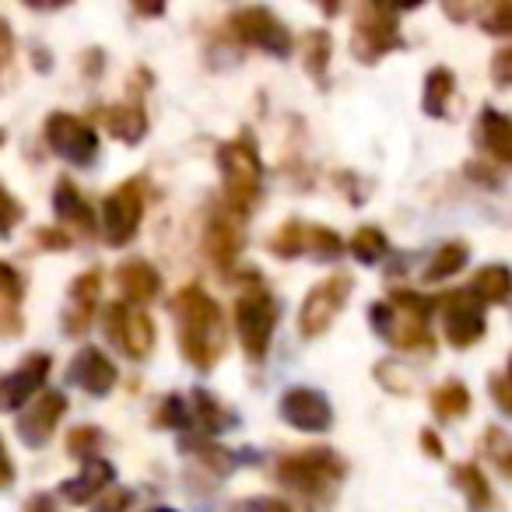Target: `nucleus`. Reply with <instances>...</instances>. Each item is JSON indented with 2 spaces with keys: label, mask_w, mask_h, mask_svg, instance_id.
Here are the masks:
<instances>
[{
  "label": "nucleus",
  "mask_w": 512,
  "mask_h": 512,
  "mask_svg": "<svg viewBox=\"0 0 512 512\" xmlns=\"http://www.w3.org/2000/svg\"><path fill=\"white\" fill-rule=\"evenodd\" d=\"M179 323V351L193 369H211L225 351V316L200 285H186L172 299Z\"/></svg>",
  "instance_id": "1"
},
{
  "label": "nucleus",
  "mask_w": 512,
  "mask_h": 512,
  "mask_svg": "<svg viewBox=\"0 0 512 512\" xmlns=\"http://www.w3.org/2000/svg\"><path fill=\"white\" fill-rule=\"evenodd\" d=\"M274 323H278V302L264 285H249L235 299V334L249 362H264L271 351Z\"/></svg>",
  "instance_id": "2"
},
{
  "label": "nucleus",
  "mask_w": 512,
  "mask_h": 512,
  "mask_svg": "<svg viewBox=\"0 0 512 512\" xmlns=\"http://www.w3.org/2000/svg\"><path fill=\"white\" fill-rule=\"evenodd\" d=\"M218 172L225 200L235 214H249L260 197V155L249 141H228L218 148Z\"/></svg>",
  "instance_id": "3"
},
{
  "label": "nucleus",
  "mask_w": 512,
  "mask_h": 512,
  "mask_svg": "<svg viewBox=\"0 0 512 512\" xmlns=\"http://www.w3.org/2000/svg\"><path fill=\"white\" fill-rule=\"evenodd\" d=\"M344 460L334 449H302V453L281 456L274 474L281 484L302 491V495H323L344 477Z\"/></svg>",
  "instance_id": "4"
},
{
  "label": "nucleus",
  "mask_w": 512,
  "mask_h": 512,
  "mask_svg": "<svg viewBox=\"0 0 512 512\" xmlns=\"http://www.w3.org/2000/svg\"><path fill=\"white\" fill-rule=\"evenodd\" d=\"M144 204H148L144 179H127L109 193L106 207H102V232H106L109 246H127L134 239L144 218Z\"/></svg>",
  "instance_id": "5"
},
{
  "label": "nucleus",
  "mask_w": 512,
  "mask_h": 512,
  "mask_svg": "<svg viewBox=\"0 0 512 512\" xmlns=\"http://www.w3.org/2000/svg\"><path fill=\"white\" fill-rule=\"evenodd\" d=\"M404 46L397 29V11L383 8V4H362L355 18V39H351V50L362 64H372L383 53Z\"/></svg>",
  "instance_id": "6"
},
{
  "label": "nucleus",
  "mask_w": 512,
  "mask_h": 512,
  "mask_svg": "<svg viewBox=\"0 0 512 512\" xmlns=\"http://www.w3.org/2000/svg\"><path fill=\"white\" fill-rule=\"evenodd\" d=\"M228 29H232V36L239 39V43L253 46V50H267V53H274V57H288V50H292V32H288L285 22L267 8L235 11V15L228 18Z\"/></svg>",
  "instance_id": "7"
},
{
  "label": "nucleus",
  "mask_w": 512,
  "mask_h": 512,
  "mask_svg": "<svg viewBox=\"0 0 512 512\" xmlns=\"http://www.w3.org/2000/svg\"><path fill=\"white\" fill-rule=\"evenodd\" d=\"M351 288H355V281L348 278V274H330L323 285H316L313 292L306 295V302H302L299 309V330L302 337H320L330 330V323L337 320V313L344 309V302H348Z\"/></svg>",
  "instance_id": "8"
},
{
  "label": "nucleus",
  "mask_w": 512,
  "mask_h": 512,
  "mask_svg": "<svg viewBox=\"0 0 512 512\" xmlns=\"http://www.w3.org/2000/svg\"><path fill=\"white\" fill-rule=\"evenodd\" d=\"M369 323L383 341H390L400 351H432V330L425 316H414L407 309H397L390 302H376L369 309Z\"/></svg>",
  "instance_id": "9"
},
{
  "label": "nucleus",
  "mask_w": 512,
  "mask_h": 512,
  "mask_svg": "<svg viewBox=\"0 0 512 512\" xmlns=\"http://www.w3.org/2000/svg\"><path fill=\"white\" fill-rule=\"evenodd\" d=\"M46 144H50L53 155H60L71 165H92L95 155H99V137H95V130L71 113H53L50 120H46Z\"/></svg>",
  "instance_id": "10"
},
{
  "label": "nucleus",
  "mask_w": 512,
  "mask_h": 512,
  "mask_svg": "<svg viewBox=\"0 0 512 512\" xmlns=\"http://www.w3.org/2000/svg\"><path fill=\"white\" fill-rule=\"evenodd\" d=\"M106 334L130 358H148L151 348H155V320L144 309L123 306V302H113L106 309Z\"/></svg>",
  "instance_id": "11"
},
{
  "label": "nucleus",
  "mask_w": 512,
  "mask_h": 512,
  "mask_svg": "<svg viewBox=\"0 0 512 512\" xmlns=\"http://www.w3.org/2000/svg\"><path fill=\"white\" fill-rule=\"evenodd\" d=\"M435 306H446L442 309V320H446V341L453 348H474L477 341L484 337L488 323H484L481 313V302L474 299L470 292H456V295H442Z\"/></svg>",
  "instance_id": "12"
},
{
  "label": "nucleus",
  "mask_w": 512,
  "mask_h": 512,
  "mask_svg": "<svg viewBox=\"0 0 512 512\" xmlns=\"http://www.w3.org/2000/svg\"><path fill=\"white\" fill-rule=\"evenodd\" d=\"M281 414L292 428L299 432H327L334 425V407L323 397L320 390H309V386H295L281 397Z\"/></svg>",
  "instance_id": "13"
},
{
  "label": "nucleus",
  "mask_w": 512,
  "mask_h": 512,
  "mask_svg": "<svg viewBox=\"0 0 512 512\" xmlns=\"http://www.w3.org/2000/svg\"><path fill=\"white\" fill-rule=\"evenodd\" d=\"M46 376H50V355L39 351V355L25 358L11 376L0 379V411H18L29 404L39 393V386L46 383Z\"/></svg>",
  "instance_id": "14"
},
{
  "label": "nucleus",
  "mask_w": 512,
  "mask_h": 512,
  "mask_svg": "<svg viewBox=\"0 0 512 512\" xmlns=\"http://www.w3.org/2000/svg\"><path fill=\"white\" fill-rule=\"evenodd\" d=\"M64 414H67L64 393H53V390L39 393L36 404L18 418V435H22V442H29V446H46Z\"/></svg>",
  "instance_id": "15"
},
{
  "label": "nucleus",
  "mask_w": 512,
  "mask_h": 512,
  "mask_svg": "<svg viewBox=\"0 0 512 512\" xmlns=\"http://www.w3.org/2000/svg\"><path fill=\"white\" fill-rule=\"evenodd\" d=\"M204 253L218 271H228L235 264V256L242 253V225L232 214H211V221L204 228Z\"/></svg>",
  "instance_id": "16"
},
{
  "label": "nucleus",
  "mask_w": 512,
  "mask_h": 512,
  "mask_svg": "<svg viewBox=\"0 0 512 512\" xmlns=\"http://www.w3.org/2000/svg\"><path fill=\"white\" fill-rule=\"evenodd\" d=\"M71 379L81 390L95 393V397H106L116 386V365L99 348H81L71 362Z\"/></svg>",
  "instance_id": "17"
},
{
  "label": "nucleus",
  "mask_w": 512,
  "mask_h": 512,
  "mask_svg": "<svg viewBox=\"0 0 512 512\" xmlns=\"http://www.w3.org/2000/svg\"><path fill=\"white\" fill-rule=\"evenodd\" d=\"M99 271H85L81 278H74L71 285V309H64V330L74 337H81L92 327L95 316V302H99Z\"/></svg>",
  "instance_id": "18"
},
{
  "label": "nucleus",
  "mask_w": 512,
  "mask_h": 512,
  "mask_svg": "<svg viewBox=\"0 0 512 512\" xmlns=\"http://www.w3.org/2000/svg\"><path fill=\"white\" fill-rule=\"evenodd\" d=\"M53 211H57V218L64 221V225L78 228L81 235H95V228H99L95 225V211L85 200V193H81L78 186L64 176H60L57 186H53Z\"/></svg>",
  "instance_id": "19"
},
{
  "label": "nucleus",
  "mask_w": 512,
  "mask_h": 512,
  "mask_svg": "<svg viewBox=\"0 0 512 512\" xmlns=\"http://www.w3.org/2000/svg\"><path fill=\"white\" fill-rule=\"evenodd\" d=\"M116 281H120V292L130 306H148L162 292V274L148 260H130V264L116 267Z\"/></svg>",
  "instance_id": "20"
},
{
  "label": "nucleus",
  "mask_w": 512,
  "mask_h": 512,
  "mask_svg": "<svg viewBox=\"0 0 512 512\" xmlns=\"http://www.w3.org/2000/svg\"><path fill=\"white\" fill-rule=\"evenodd\" d=\"M477 144L495 158L498 165L512 162V123L505 113L484 106L481 116H477Z\"/></svg>",
  "instance_id": "21"
},
{
  "label": "nucleus",
  "mask_w": 512,
  "mask_h": 512,
  "mask_svg": "<svg viewBox=\"0 0 512 512\" xmlns=\"http://www.w3.org/2000/svg\"><path fill=\"white\" fill-rule=\"evenodd\" d=\"M102 120H106L109 134L120 137V141H127V144H137L144 137V130H148V116H144V106L137 95L130 102H120V106L102 109Z\"/></svg>",
  "instance_id": "22"
},
{
  "label": "nucleus",
  "mask_w": 512,
  "mask_h": 512,
  "mask_svg": "<svg viewBox=\"0 0 512 512\" xmlns=\"http://www.w3.org/2000/svg\"><path fill=\"white\" fill-rule=\"evenodd\" d=\"M113 474H116L113 463L102 460V456H92V460L85 463V470H81L74 481L64 484V498H67V502H74V505L92 502V498L99 495L109 481H113Z\"/></svg>",
  "instance_id": "23"
},
{
  "label": "nucleus",
  "mask_w": 512,
  "mask_h": 512,
  "mask_svg": "<svg viewBox=\"0 0 512 512\" xmlns=\"http://www.w3.org/2000/svg\"><path fill=\"white\" fill-rule=\"evenodd\" d=\"M509 288H512L509 267L491 264V267H481V271L474 274V281H470L467 292L484 306V302H505L509 299Z\"/></svg>",
  "instance_id": "24"
},
{
  "label": "nucleus",
  "mask_w": 512,
  "mask_h": 512,
  "mask_svg": "<svg viewBox=\"0 0 512 512\" xmlns=\"http://www.w3.org/2000/svg\"><path fill=\"white\" fill-rule=\"evenodd\" d=\"M453 484L467 495V505L474 512H488L491 505H495V495H491L488 481H484V474L474 467V463H460V467H453Z\"/></svg>",
  "instance_id": "25"
},
{
  "label": "nucleus",
  "mask_w": 512,
  "mask_h": 512,
  "mask_svg": "<svg viewBox=\"0 0 512 512\" xmlns=\"http://www.w3.org/2000/svg\"><path fill=\"white\" fill-rule=\"evenodd\" d=\"M432 411L439 414V418H446V421L463 418V414L470 411L467 383H460V379H449V383H442L439 390L432 393Z\"/></svg>",
  "instance_id": "26"
},
{
  "label": "nucleus",
  "mask_w": 512,
  "mask_h": 512,
  "mask_svg": "<svg viewBox=\"0 0 512 512\" xmlns=\"http://www.w3.org/2000/svg\"><path fill=\"white\" fill-rule=\"evenodd\" d=\"M467 242H446L439 253L432 256V264L425 267V281H446V278H456V274L467 267Z\"/></svg>",
  "instance_id": "27"
},
{
  "label": "nucleus",
  "mask_w": 512,
  "mask_h": 512,
  "mask_svg": "<svg viewBox=\"0 0 512 512\" xmlns=\"http://www.w3.org/2000/svg\"><path fill=\"white\" fill-rule=\"evenodd\" d=\"M453 71L449 67H435L425 78V113L428 116H446L449 95H453Z\"/></svg>",
  "instance_id": "28"
},
{
  "label": "nucleus",
  "mask_w": 512,
  "mask_h": 512,
  "mask_svg": "<svg viewBox=\"0 0 512 512\" xmlns=\"http://www.w3.org/2000/svg\"><path fill=\"white\" fill-rule=\"evenodd\" d=\"M348 249H351V256H355L358 264H379L386 256V235L379 232V228H358L355 235H351V242H348Z\"/></svg>",
  "instance_id": "29"
},
{
  "label": "nucleus",
  "mask_w": 512,
  "mask_h": 512,
  "mask_svg": "<svg viewBox=\"0 0 512 512\" xmlns=\"http://www.w3.org/2000/svg\"><path fill=\"white\" fill-rule=\"evenodd\" d=\"M193 407H197V421H200V428L204 432H225L228 428V411L218 404V400L211 397V393H204V390H193Z\"/></svg>",
  "instance_id": "30"
},
{
  "label": "nucleus",
  "mask_w": 512,
  "mask_h": 512,
  "mask_svg": "<svg viewBox=\"0 0 512 512\" xmlns=\"http://www.w3.org/2000/svg\"><path fill=\"white\" fill-rule=\"evenodd\" d=\"M302 246H306V228H302V221H285L271 239V253L281 256V260L299 256Z\"/></svg>",
  "instance_id": "31"
},
{
  "label": "nucleus",
  "mask_w": 512,
  "mask_h": 512,
  "mask_svg": "<svg viewBox=\"0 0 512 512\" xmlns=\"http://www.w3.org/2000/svg\"><path fill=\"white\" fill-rule=\"evenodd\" d=\"M481 449L495 460V467L502 470L505 477L512 474V442L502 428H488V432L481 435Z\"/></svg>",
  "instance_id": "32"
},
{
  "label": "nucleus",
  "mask_w": 512,
  "mask_h": 512,
  "mask_svg": "<svg viewBox=\"0 0 512 512\" xmlns=\"http://www.w3.org/2000/svg\"><path fill=\"white\" fill-rule=\"evenodd\" d=\"M306 71L313 74V78H323L327 74V64H330V36L327 32H309L306 36Z\"/></svg>",
  "instance_id": "33"
},
{
  "label": "nucleus",
  "mask_w": 512,
  "mask_h": 512,
  "mask_svg": "<svg viewBox=\"0 0 512 512\" xmlns=\"http://www.w3.org/2000/svg\"><path fill=\"white\" fill-rule=\"evenodd\" d=\"M306 242H309V249H313L316 260H337V256L344 253L341 235L330 232V228H323V225H316L313 232H306Z\"/></svg>",
  "instance_id": "34"
},
{
  "label": "nucleus",
  "mask_w": 512,
  "mask_h": 512,
  "mask_svg": "<svg viewBox=\"0 0 512 512\" xmlns=\"http://www.w3.org/2000/svg\"><path fill=\"white\" fill-rule=\"evenodd\" d=\"M99 446H102V432L92 425L74 428V432L67 435V449H71V456H81V460H92Z\"/></svg>",
  "instance_id": "35"
},
{
  "label": "nucleus",
  "mask_w": 512,
  "mask_h": 512,
  "mask_svg": "<svg viewBox=\"0 0 512 512\" xmlns=\"http://www.w3.org/2000/svg\"><path fill=\"white\" fill-rule=\"evenodd\" d=\"M25 218V207L18 204L15 197H11L4 186H0V239H8L11 232H15V225Z\"/></svg>",
  "instance_id": "36"
},
{
  "label": "nucleus",
  "mask_w": 512,
  "mask_h": 512,
  "mask_svg": "<svg viewBox=\"0 0 512 512\" xmlns=\"http://www.w3.org/2000/svg\"><path fill=\"white\" fill-rule=\"evenodd\" d=\"M481 25L491 32V36H505V32H512V8L505 4V0H498V4H491V8L481 15Z\"/></svg>",
  "instance_id": "37"
},
{
  "label": "nucleus",
  "mask_w": 512,
  "mask_h": 512,
  "mask_svg": "<svg viewBox=\"0 0 512 512\" xmlns=\"http://www.w3.org/2000/svg\"><path fill=\"white\" fill-rule=\"evenodd\" d=\"M22 309H18V299L11 295H0V334L4 337H18L22 334Z\"/></svg>",
  "instance_id": "38"
},
{
  "label": "nucleus",
  "mask_w": 512,
  "mask_h": 512,
  "mask_svg": "<svg viewBox=\"0 0 512 512\" xmlns=\"http://www.w3.org/2000/svg\"><path fill=\"white\" fill-rule=\"evenodd\" d=\"M186 404L179 397H165L162 400V407H158V414H155V425L158 428H183L186 425Z\"/></svg>",
  "instance_id": "39"
},
{
  "label": "nucleus",
  "mask_w": 512,
  "mask_h": 512,
  "mask_svg": "<svg viewBox=\"0 0 512 512\" xmlns=\"http://www.w3.org/2000/svg\"><path fill=\"white\" fill-rule=\"evenodd\" d=\"M235 512H292V505L281 498H242Z\"/></svg>",
  "instance_id": "40"
},
{
  "label": "nucleus",
  "mask_w": 512,
  "mask_h": 512,
  "mask_svg": "<svg viewBox=\"0 0 512 512\" xmlns=\"http://www.w3.org/2000/svg\"><path fill=\"white\" fill-rule=\"evenodd\" d=\"M22 292H25V285H22V274H18L15 267L0 264V295H11V299H18V302H22Z\"/></svg>",
  "instance_id": "41"
},
{
  "label": "nucleus",
  "mask_w": 512,
  "mask_h": 512,
  "mask_svg": "<svg viewBox=\"0 0 512 512\" xmlns=\"http://www.w3.org/2000/svg\"><path fill=\"white\" fill-rule=\"evenodd\" d=\"M130 502H134V491H113V495H106L99 505H95L92 512H127L130 509Z\"/></svg>",
  "instance_id": "42"
},
{
  "label": "nucleus",
  "mask_w": 512,
  "mask_h": 512,
  "mask_svg": "<svg viewBox=\"0 0 512 512\" xmlns=\"http://www.w3.org/2000/svg\"><path fill=\"white\" fill-rule=\"evenodd\" d=\"M491 74H495V85L505 88L512 81V50H498L495 53V67H491Z\"/></svg>",
  "instance_id": "43"
},
{
  "label": "nucleus",
  "mask_w": 512,
  "mask_h": 512,
  "mask_svg": "<svg viewBox=\"0 0 512 512\" xmlns=\"http://www.w3.org/2000/svg\"><path fill=\"white\" fill-rule=\"evenodd\" d=\"M11 57H15V36H11V25L0 18V71L11 64Z\"/></svg>",
  "instance_id": "44"
},
{
  "label": "nucleus",
  "mask_w": 512,
  "mask_h": 512,
  "mask_svg": "<svg viewBox=\"0 0 512 512\" xmlns=\"http://www.w3.org/2000/svg\"><path fill=\"white\" fill-rule=\"evenodd\" d=\"M491 393H495V404L502 407V414L512 411V400H509V376H491Z\"/></svg>",
  "instance_id": "45"
},
{
  "label": "nucleus",
  "mask_w": 512,
  "mask_h": 512,
  "mask_svg": "<svg viewBox=\"0 0 512 512\" xmlns=\"http://www.w3.org/2000/svg\"><path fill=\"white\" fill-rule=\"evenodd\" d=\"M11 484H15V463H11L8 446L0 439V488H11Z\"/></svg>",
  "instance_id": "46"
},
{
  "label": "nucleus",
  "mask_w": 512,
  "mask_h": 512,
  "mask_svg": "<svg viewBox=\"0 0 512 512\" xmlns=\"http://www.w3.org/2000/svg\"><path fill=\"white\" fill-rule=\"evenodd\" d=\"M421 446H425V453L432 456V460H442V442H439V435L435 432H421Z\"/></svg>",
  "instance_id": "47"
},
{
  "label": "nucleus",
  "mask_w": 512,
  "mask_h": 512,
  "mask_svg": "<svg viewBox=\"0 0 512 512\" xmlns=\"http://www.w3.org/2000/svg\"><path fill=\"white\" fill-rule=\"evenodd\" d=\"M25 512H57V505H53L50 495H32L29 502H25Z\"/></svg>",
  "instance_id": "48"
},
{
  "label": "nucleus",
  "mask_w": 512,
  "mask_h": 512,
  "mask_svg": "<svg viewBox=\"0 0 512 512\" xmlns=\"http://www.w3.org/2000/svg\"><path fill=\"white\" fill-rule=\"evenodd\" d=\"M36 239H39V242H46V246H57V249L71 246V239H67L64 232H39Z\"/></svg>",
  "instance_id": "49"
},
{
  "label": "nucleus",
  "mask_w": 512,
  "mask_h": 512,
  "mask_svg": "<svg viewBox=\"0 0 512 512\" xmlns=\"http://www.w3.org/2000/svg\"><path fill=\"white\" fill-rule=\"evenodd\" d=\"M151 512H176V509H165V505H158V509H151Z\"/></svg>",
  "instance_id": "50"
},
{
  "label": "nucleus",
  "mask_w": 512,
  "mask_h": 512,
  "mask_svg": "<svg viewBox=\"0 0 512 512\" xmlns=\"http://www.w3.org/2000/svg\"><path fill=\"white\" fill-rule=\"evenodd\" d=\"M0 144H4V130H0Z\"/></svg>",
  "instance_id": "51"
}]
</instances>
